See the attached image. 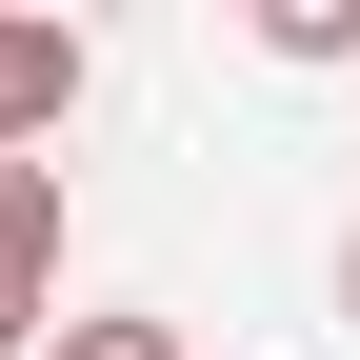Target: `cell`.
<instances>
[{"instance_id": "cell-1", "label": "cell", "mask_w": 360, "mask_h": 360, "mask_svg": "<svg viewBox=\"0 0 360 360\" xmlns=\"http://www.w3.org/2000/svg\"><path fill=\"white\" fill-rule=\"evenodd\" d=\"M60 340V160H0V360Z\"/></svg>"}, {"instance_id": "cell-2", "label": "cell", "mask_w": 360, "mask_h": 360, "mask_svg": "<svg viewBox=\"0 0 360 360\" xmlns=\"http://www.w3.org/2000/svg\"><path fill=\"white\" fill-rule=\"evenodd\" d=\"M80 120V20H0V160H40Z\"/></svg>"}, {"instance_id": "cell-3", "label": "cell", "mask_w": 360, "mask_h": 360, "mask_svg": "<svg viewBox=\"0 0 360 360\" xmlns=\"http://www.w3.org/2000/svg\"><path fill=\"white\" fill-rule=\"evenodd\" d=\"M260 60H360V0H260Z\"/></svg>"}, {"instance_id": "cell-4", "label": "cell", "mask_w": 360, "mask_h": 360, "mask_svg": "<svg viewBox=\"0 0 360 360\" xmlns=\"http://www.w3.org/2000/svg\"><path fill=\"white\" fill-rule=\"evenodd\" d=\"M40 360H180V321H60Z\"/></svg>"}, {"instance_id": "cell-5", "label": "cell", "mask_w": 360, "mask_h": 360, "mask_svg": "<svg viewBox=\"0 0 360 360\" xmlns=\"http://www.w3.org/2000/svg\"><path fill=\"white\" fill-rule=\"evenodd\" d=\"M340 340H360V240H340Z\"/></svg>"}]
</instances>
